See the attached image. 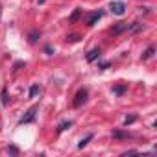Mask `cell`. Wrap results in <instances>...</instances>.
I'll use <instances>...</instances> for the list:
<instances>
[{"instance_id":"1","label":"cell","mask_w":157,"mask_h":157,"mask_svg":"<svg viewBox=\"0 0 157 157\" xmlns=\"http://www.w3.org/2000/svg\"><path fill=\"white\" fill-rule=\"evenodd\" d=\"M87 96H89V91L87 89H80L76 93V96H74V107H82V104L87 102Z\"/></svg>"},{"instance_id":"2","label":"cell","mask_w":157,"mask_h":157,"mask_svg":"<svg viewBox=\"0 0 157 157\" xmlns=\"http://www.w3.org/2000/svg\"><path fill=\"white\" fill-rule=\"evenodd\" d=\"M37 111H39V105H33V107H30L28 109V113L21 118V122L19 124H30V122H33L35 120V115H37Z\"/></svg>"},{"instance_id":"3","label":"cell","mask_w":157,"mask_h":157,"mask_svg":"<svg viewBox=\"0 0 157 157\" xmlns=\"http://www.w3.org/2000/svg\"><path fill=\"white\" fill-rule=\"evenodd\" d=\"M109 8H111V11H113L115 15H124V13H126V4H124V2H111Z\"/></svg>"},{"instance_id":"4","label":"cell","mask_w":157,"mask_h":157,"mask_svg":"<svg viewBox=\"0 0 157 157\" xmlns=\"http://www.w3.org/2000/svg\"><path fill=\"white\" fill-rule=\"evenodd\" d=\"M100 54H102V52H100V48H93V50H91V52L87 54V61H89V63L96 61V59L100 57Z\"/></svg>"},{"instance_id":"5","label":"cell","mask_w":157,"mask_h":157,"mask_svg":"<svg viewBox=\"0 0 157 157\" xmlns=\"http://www.w3.org/2000/svg\"><path fill=\"white\" fill-rule=\"evenodd\" d=\"M128 26H129V24H126V22H118V24L113 28V35H118V33L126 32V30H128Z\"/></svg>"},{"instance_id":"6","label":"cell","mask_w":157,"mask_h":157,"mask_svg":"<svg viewBox=\"0 0 157 157\" xmlns=\"http://www.w3.org/2000/svg\"><path fill=\"white\" fill-rule=\"evenodd\" d=\"M102 15H104L102 11H96V13H93V15L89 17V26H94V24H96L100 19H102Z\"/></svg>"},{"instance_id":"7","label":"cell","mask_w":157,"mask_h":157,"mask_svg":"<svg viewBox=\"0 0 157 157\" xmlns=\"http://www.w3.org/2000/svg\"><path fill=\"white\" fill-rule=\"evenodd\" d=\"M93 137H94V135L91 133V135H87L85 139H82V140H80V144H78V148H80V150H83V148H85V146H87V144L93 140Z\"/></svg>"},{"instance_id":"8","label":"cell","mask_w":157,"mask_h":157,"mask_svg":"<svg viewBox=\"0 0 157 157\" xmlns=\"http://www.w3.org/2000/svg\"><path fill=\"white\" fill-rule=\"evenodd\" d=\"M142 30V24L140 22H133L131 26H128V32L129 33H137V32H140Z\"/></svg>"},{"instance_id":"9","label":"cell","mask_w":157,"mask_h":157,"mask_svg":"<svg viewBox=\"0 0 157 157\" xmlns=\"http://www.w3.org/2000/svg\"><path fill=\"white\" fill-rule=\"evenodd\" d=\"M113 137L115 139H129L131 135L129 133H124V131H113Z\"/></svg>"},{"instance_id":"10","label":"cell","mask_w":157,"mask_h":157,"mask_svg":"<svg viewBox=\"0 0 157 157\" xmlns=\"http://www.w3.org/2000/svg\"><path fill=\"white\" fill-rule=\"evenodd\" d=\"M153 52H155V48H153V46H150V48L142 54V59H144V61H146V59H150V57L153 56Z\"/></svg>"},{"instance_id":"11","label":"cell","mask_w":157,"mask_h":157,"mask_svg":"<svg viewBox=\"0 0 157 157\" xmlns=\"http://www.w3.org/2000/svg\"><path fill=\"white\" fill-rule=\"evenodd\" d=\"M70 126H72V122H70V120H65V122H61V124H59L57 131H65V129H68Z\"/></svg>"},{"instance_id":"12","label":"cell","mask_w":157,"mask_h":157,"mask_svg":"<svg viewBox=\"0 0 157 157\" xmlns=\"http://www.w3.org/2000/svg\"><path fill=\"white\" fill-rule=\"evenodd\" d=\"M113 93H115V94H124V93H126V85H118V87H115Z\"/></svg>"},{"instance_id":"13","label":"cell","mask_w":157,"mask_h":157,"mask_svg":"<svg viewBox=\"0 0 157 157\" xmlns=\"http://www.w3.org/2000/svg\"><path fill=\"white\" fill-rule=\"evenodd\" d=\"M80 15H82V10H76V11L72 13V17H70V22H76L78 19H80Z\"/></svg>"},{"instance_id":"14","label":"cell","mask_w":157,"mask_h":157,"mask_svg":"<svg viewBox=\"0 0 157 157\" xmlns=\"http://www.w3.org/2000/svg\"><path fill=\"white\" fill-rule=\"evenodd\" d=\"M39 35H41V33H39V32H32V33H30V43H35V41H37V37H39Z\"/></svg>"},{"instance_id":"15","label":"cell","mask_w":157,"mask_h":157,"mask_svg":"<svg viewBox=\"0 0 157 157\" xmlns=\"http://www.w3.org/2000/svg\"><path fill=\"white\" fill-rule=\"evenodd\" d=\"M37 93H39V87H37V85H33V87L30 89V98H33V96H35Z\"/></svg>"},{"instance_id":"16","label":"cell","mask_w":157,"mask_h":157,"mask_svg":"<svg viewBox=\"0 0 157 157\" xmlns=\"http://www.w3.org/2000/svg\"><path fill=\"white\" fill-rule=\"evenodd\" d=\"M8 102H10V98H8V91H6V89H4V91H2V104H4V105H6V104H8Z\"/></svg>"},{"instance_id":"17","label":"cell","mask_w":157,"mask_h":157,"mask_svg":"<svg viewBox=\"0 0 157 157\" xmlns=\"http://www.w3.org/2000/svg\"><path fill=\"white\" fill-rule=\"evenodd\" d=\"M67 41H70V43H76V41H80V37H78V35H68V37H67Z\"/></svg>"},{"instance_id":"18","label":"cell","mask_w":157,"mask_h":157,"mask_svg":"<svg viewBox=\"0 0 157 157\" xmlns=\"http://www.w3.org/2000/svg\"><path fill=\"white\" fill-rule=\"evenodd\" d=\"M135 120H137V117H133V115H131V117H128V118H126V126H128V124H133Z\"/></svg>"},{"instance_id":"19","label":"cell","mask_w":157,"mask_h":157,"mask_svg":"<svg viewBox=\"0 0 157 157\" xmlns=\"http://www.w3.org/2000/svg\"><path fill=\"white\" fill-rule=\"evenodd\" d=\"M8 151H11V153H19V150H17L15 146H10V148H8Z\"/></svg>"},{"instance_id":"20","label":"cell","mask_w":157,"mask_h":157,"mask_svg":"<svg viewBox=\"0 0 157 157\" xmlns=\"http://www.w3.org/2000/svg\"><path fill=\"white\" fill-rule=\"evenodd\" d=\"M100 68H102V70H105V68H109V63H102V65H100Z\"/></svg>"}]
</instances>
